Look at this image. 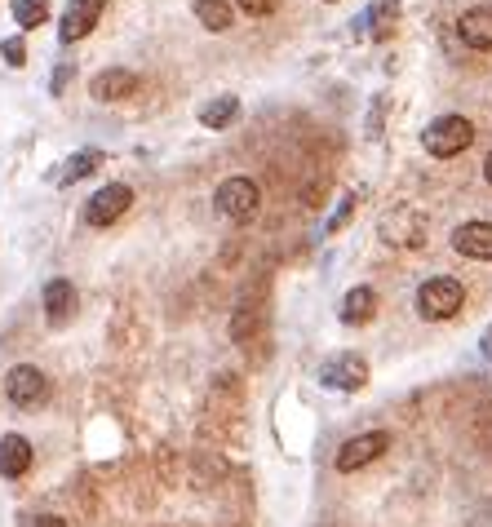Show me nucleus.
Instances as JSON below:
<instances>
[{
  "label": "nucleus",
  "mask_w": 492,
  "mask_h": 527,
  "mask_svg": "<svg viewBox=\"0 0 492 527\" xmlns=\"http://www.w3.org/2000/svg\"><path fill=\"white\" fill-rule=\"evenodd\" d=\"M133 204V186H125V182H107L102 191H94L85 200V222L89 226H111L120 213H125Z\"/></svg>",
  "instance_id": "nucleus-5"
},
{
  "label": "nucleus",
  "mask_w": 492,
  "mask_h": 527,
  "mask_svg": "<svg viewBox=\"0 0 492 527\" xmlns=\"http://www.w3.org/2000/svg\"><path fill=\"white\" fill-rule=\"evenodd\" d=\"M213 204H218V213L231 217V222H249L262 204V191L253 178H227L218 186V195H213Z\"/></svg>",
  "instance_id": "nucleus-3"
},
{
  "label": "nucleus",
  "mask_w": 492,
  "mask_h": 527,
  "mask_svg": "<svg viewBox=\"0 0 492 527\" xmlns=\"http://www.w3.org/2000/svg\"><path fill=\"white\" fill-rule=\"evenodd\" d=\"M196 18L209 31H227L231 27V0H196Z\"/></svg>",
  "instance_id": "nucleus-21"
},
{
  "label": "nucleus",
  "mask_w": 492,
  "mask_h": 527,
  "mask_svg": "<svg viewBox=\"0 0 492 527\" xmlns=\"http://www.w3.org/2000/svg\"><path fill=\"white\" fill-rule=\"evenodd\" d=\"M107 9V0H67V14H63V27H58V36H63V45L71 40H85L89 31H94L98 14Z\"/></svg>",
  "instance_id": "nucleus-7"
},
{
  "label": "nucleus",
  "mask_w": 492,
  "mask_h": 527,
  "mask_svg": "<svg viewBox=\"0 0 492 527\" xmlns=\"http://www.w3.org/2000/svg\"><path fill=\"white\" fill-rule=\"evenodd\" d=\"M36 527H67V519H58V514H45V519H36Z\"/></svg>",
  "instance_id": "nucleus-26"
},
{
  "label": "nucleus",
  "mask_w": 492,
  "mask_h": 527,
  "mask_svg": "<svg viewBox=\"0 0 492 527\" xmlns=\"http://www.w3.org/2000/svg\"><path fill=\"white\" fill-rule=\"evenodd\" d=\"M461 306H466V288L448 275H435L417 288V315L422 319H453Z\"/></svg>",
  "instance_id": "nucleus-2"
},
{
  "label": "nucleus",
  "mask_w": 492,
  "mask_h": 527,
  "mask_svg": "<svg viewBox=\"0 0 492 527\" xmlns=\"http://www.w3.org/2000/svg\"><path fill=\"white\" fill-rule=\"evenodd\" d=\"M320 381L328 390H360L368 381V364L360 355H337V359H328V364L320 368Z\"/></svg>",
  "instance_id": "nucleus-8"
},
{
  "label": "nucleus",
  "mask_w": 492,
  "mask_h": 527,
  "mask_svg": "<svg viewBox=\"0 0 492 527\" xmlns=\"http://www.w3.org/2000/svg\"><path fill=\"white\" fill-rule=\"evenodd\" d=\"M67 80H71V67H67V62H63V67L54 71V93H63V89H67Z\"/></svg>",
  "instance_id": "nucleus-25"
},
{
  "label": "nucleus",
  "mask_w": 492,
  "mask_h": 527,
  "mask_svg": "<svg viewBox=\"0 0 492 527\" xmlns=\"http://www.w3.org/2000/svg\"><path fill=\"white\" fill-rule=\"evenodd\" d=\"M484 178H488V186H492V155L484 160Z\"/></svg>",
  "instance_id": "nucleus-28"
},
{
  "label": "nucleus",
  "mask_w": 492,
  "mask_h": 527,
  "mask_svg": "<svg viewBox=\"0 0 492 527\" xmlns=\"http://www.w3.org/2000/svg\"><path fill=\"white\" fill-rule=\"evenodd\" d=\"M235 116H240V98H235V93H222V98H213L209 107L200 111V124L204 129H227Z\"/></svg>",
  "instance_id": "nucleus-18"
},
{
  "label": "nucleus",
  "mask_w": 492,
  "mask_h": 527,
  "mask_svg": "<svg viewBox=\"0 0 492 527\" xmlns=\"http://www.w3.org/2000/svg\"><path fill=\"white\" fill-rule=\"evenodd\" d=\"M258 328H262V306H258V297L244 293L240 306H235V315H231V341L249 346V341L258 337Z\"/></svg>",
  "instance_id": "nucleus-14"
},
{
  "label": "nucleus",
  "mask_w": 492,
  "mask_h": 527,
  "mask_svg": "<svg viewBox=\"0 0 492 527\" xmlns=\"http://www.w3.org/2000/svg\"><path fill=\"white\" fill-rule=\"evenodd\" d=\"M386 240L391 244H422V217L417 213H399V217H386Z\"/></svg>",
  "instance_id": "nucleus-19"
},
{
  "label": "nucleus",
  "mask_w": 492,
  "mask_h": 527,
  "mask_svg": "<svg viewBox=\"0 0 492 527\" xmlns=\"http://www.w3.org/2000/svg\"><path fill=\"white\" fill-rule=\"evenodd\" d=\"M328 5H333V0H328Z\"/></svg>",
  "instance_id": "nucleus-29"
},
{
  "label": "nucleus",
  "mask_w": 492,
  "mask_h": 527,
  "mask_svg": "<svg viewBox=\"0 0 492 527\" xmlns=\"http://www.w3.org/2000/svg\"><path fill=\"white\" fill-rule=\"evenodd\" d=\"M0 54H5L9 67H23L27 62V45H23V36H9V40H0Z\"/></svg>",
  "instance_id": "nucleus-22"
},
{
  "label": "nucleus",
  "mask_w": 492,
  "mask_h": 527,
  "mask_svg": "<svg viewBox=\"0 0 492 527\" xmlns=\"http://www.w3.org/2000/svg\"><path fill=\"white\" fill-rule=\"evenodd\" d=\"M89 93H94L98 102H120V98H129V93H138V76H133L129 67H107L89 80Z\"/></svg>",
  "instance_id": "nucleus-11"
},
{
  "label": "nucleus",
  "mask_w": 492,
  "mask_h": 527,
  "mask_svg": "<svg viewBox=\"0 0 492 527\" xmlns=\"http://www.w3.org/2000/svg\"><path fill=\"white\" fill-rule=\"evenodd\" d=\"M453 248L461 257L475 262H492V222H461L453 231Z\"/></svg>",
  "instance_id": "nucleus-10"
},
{
  "label": "nucleus",
  "mask_w": 492,
  "mask_h": 527,
  "mask_svg": "<svg viewBox=\"0 0 492 527\" xmlns=\"http://www.w3.org/2000/svg\"><path fill=\"white\" fill-rule=\"evenodd\" d=\"M40 306H45V319L54 328H63L71 315H76V288H71V279H49L45 293H40Z\"/></svg>",
  "instance_id": "nucleus-9"
},
{
  "label": "nucleus",
  "mask_w": 492,
  "mask_h": 527,
  "mask_svg": "<svg viewBox=\"0 0 492 527\" xmlns=\"http://www.w3.org/2000/svg\"><path fill=\"white\" fill-rule=\"evenodd\" d=\"M235 408H240V381H235L231 372H222V377L213 381V395H209V412H218V417H231Z\"/></svg>",
  "instance_id": "nucleus-17"
},
{
  "label": "nucleus",
  "mask_w": 492,
  "mask_h": 527,
  "mask_svg": "<svg viewBox=\"0 0 492 527\" xmlns=\"http://www.w3.org/2000/svg\"><path fill=\"white\" fill-rule=\"evenodd\" d=\"M355 213V195H346V200H342V209H337L333 217H328V231H342V226H346V217H351Z\"/></svg>",
  "instance_id": "nucleus-24"
},
{
  "label": "nucleus",
  "mask_w": 492,
  "mask_h": 527,
  "mask_svg": "<svg viewBox=\"0 0 492 527\" xmlns=\"http://www.w3.org/2000/svg\"><path fill=\"white\" fill-rule=\"evenodd\" d=\"M470 142H475V124L466 116H439L422 129V147L435 155V160H453V155H461Z\"/></svg>",
  "instance_id": "nucleus-1"
},
{
  "label": "nucleus",
  "mask_w": 492,
  "mask_h": 527,
  "mask_svg": "<svg viewBox=\"0 0 492 527\" xmlns=\"http://www.w3.org/2000/svg\"><path fill=\"white\" fill-rule=\"evenodd\" d=\"M377 310V293L368 284H355L351 293L342 297V324H368Z\"/></svg>",
  "instance_id": "nucleus-15"
},
{
  "label": "nucleus",
  "mask_w": 492,
  "mask_h": 527,
  "mask_svg": "<svg viewBox=\"0 0 492 527\" xmlns=\"http://www.w3.org/2000/svg\"><path fill=\"white\" fill-rule=\"evenodd\" d=\"M391 448V434L386 430H368V434H355V439H346L342 448H337V470L342 474H355L364 470V465H373L382 452Z\"/></svg>",
  "instance_id": "nucleus-4"
},
{
  "label": "nucleus",
  "mask_w": 492,
  "mask_h": 527,
  "mask_svg": "<svg viewBox=\"0 0 492 527\" xmlns=\"http://www.w3.org/2000/svg\"><path fill=\"white\" fill-rule=\"evenodd\" d=\"M14 23L23 31H36L49 23V0H14Z\"/></svg>",
  "instance_id": "nucleus-20"
},
{
  "label": "nucleus",
  "mask_w": 492,
  "mask_h": 527,
  "mask_svg": "<svg viewBox=\"0 0 492 527\" xmlns=\"http://www.w3.org/2000/svg\"><path fill=\"white\" fill-rule=\"evenodd\" d=\"M457 36L470 49H492V5H475L457 18Z\"/></svg>",
  "instance_id": "nucleus-13"
},
{
  "label": "nucleus",
  "mask_w": 492,
  "mask_h": 527,
  "mask_svg": "<svg viewBox=\"0 0 492 527\" xmlns=\"http://www.w3.org/2000/svg\"><path fill=\"white\" fill-rule=\"evenodd\" d=\"M235 5H240L249 18H266V14H275V9H280V0H235Z\"/></svg>",
  "instance_id": "nucleus-23"
},
{
  "label": "nucleus",
  "mask_w": 492,
  "mask_h": 527,
  "mask_svg": "<svg viewBox=\"0 0 492 527\" xmlns=\"http://www.w3.org/2000/svg\"><path fill=\"white\" fill-rule=\"evenodd\" d=\"M5 395L14 399L18 408H36V403L49 399V377L36 364H18V368H9V377H5Z\"/></svg>",
  "instance_id": "nucleus-6"
},
{
  "label": "nucleus",
  "mask_w": 492,
  "mask_h": 527,
  "mask_svg": "<svg viewBox=\"0 0 492 527\" xmlns=\"http://www.w3.org/2000/svg\"><path fill=\"white\" fill-rule=\"evenodd\" d=\"M484 355L492 359V324H488V333H484Z\"/></svg>",
  "instance_id": "nucleus-27"
},
{
  "label": "nucleus",
  "mask_w": 492,
  "mask_h": 527,
  "mask_svg": "<svg viewBox=\"0 0 492 527\" xmlns=\"http://www.w3.org/2000/svg\"><path fill=\"white\" fill-rule=\"evenodd\" d=\"M102 164V151H76L71 160H63V169L54 173V186H71V182H80V178H89Z\"/></svg>",
  "instance_id": "nucleus-16"
},
{
  "label": "nucleus",
  "mask_w": 492,
  "mask_h": 527,
  "mask_svg": "<svg viewBox=\"0 0 492 527\" xmlns=\"http://www.w3.org/2000/svg\"><path fill=\"white\" fill-rule=\"evenodd\" d=\"M32 443L23 439V434H0V474L5 479H23L27 470H32Z\"/></svg>",
  "instance_id": "nucleus-12"
}]
</instances>
